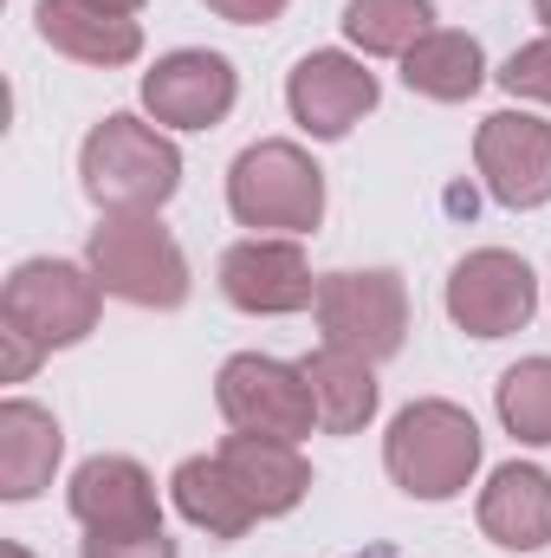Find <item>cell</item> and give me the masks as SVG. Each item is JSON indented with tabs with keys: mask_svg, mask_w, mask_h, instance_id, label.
Listing matches in <instances>:
<instances>
[{
	"mask_svg": "<svg viewBox=\"0 0 551 558\" xmlns=\"http://www.w3.org/2000/svg\"><path fill=\"white\" fill-rule=\"evenodd\" d=\"M221 292L234 312L247 318H292L305 305H318V279L311 260L292 234H247L221 254Z\"/></svg>",
	"mask_w": 551,
	"mask_h": 558,
	"instance_id": "cell-10",
	"label": "cell"
},
{
	"mask_svg": "<svg viewBox=\"0 0 551 558\" xmlns=\"http://www.w3.org/2000/svg\"><path fill=\"white\" fill-rule=\"evenodd\" d=\"M474 520H480V533L500 553H539V546H551V474L532 468V461L493 468L487 487H480Z\"/></svg>",
	"mask_w": 551,
	"mask_h": 558,
	"instance_id": "cell-14",
	"label": "cell"
},
{
	"mask_svg": "<svg viewBox=\"0 0 551 558\" xmlns=\"http://www.w3.org/2000/svg\"><path fill=\"white\" fill-rule=\"evenodd\" d=\"M241 98V78L221 52L208 46H182V52H162L149 72H143V111L162 124V131H215L228 124Z\"/></svg>",
	"mask_w": 551,
	"mask_h": 558,
	"instance_id": "cell-12",
	"label": "cell"
},
{
	"mask_svg": "<svg viewBox=\"0 0 551 558\" xmlns=\"http://www.w3.org/2000/svg\"><path fill=\"white\" fill-rule=\"evenodd\" d=\"M221 461H228V474H234V487L247 494V507L260 513V520H285L305 494H311V461L298 454V441H273V435H228L221 448H215Z\"/></svg>",
	"mask_w": 551,
	"mask_h": 558,
	"instance_id": "cell-15",
	"label": "cell"
},
{
	"mask_svg": "<svg viewBox=\"0 0 551 558\" xmlns=\"http://www.w3.org/2000/svg\"><path fill=\"white\" fill-rule=\"evenodd\" d=\"M377 98H383V85H377V72H370L357 52H305V59L292 65V78H285V111H292V124L318 143L351 137V131L377 111Z\"/></svg>",
	"mask_w": 551,
	"mask_h": 558,
	"instance_id": "cell-9",
	"label": "cell"
},
{
	"mask_svg": "<svg viewBox=\"0 0 551 558\" xmlns=\"http://www.w3.org/2000/svg\"><path fill=\"white\" fill-rule=\"evenodd\" d=\"M383 468L409 500H454L480 474V422L448 397H415L383 435Z\"/></svg>",
	"mask_w": 551,
	"mask_h": 558,
	"instance_id": "cell-2",
	"label": "cell"
},
{
	"mask_svg": "<svg viewBox=\"0 0 551 558\" xmlns=\"http://www.w3.org/2000/svg\"><path fill=\"white\" fill-rule=\"evenodd\" d=\"M441 299H448V318L467 338H513L539 312V279L506 247H474L467 260H454Z\"/></svg>",
	"mask_w": 551,
	"mask_h": 558,
	"instance_id": "cell-8",
	"label": "cell"
},
{
	"mask_svg": "<svg viewBox=\"0 0 551 558\" xmlns=\"http://www.w3.org/2000/svg\"><path fill=\"white\" fill-rule=\"evenodd\" d=\"M0 558H33V553H26L20 539H7V546H0Z\"/></svg>",
	"mask_w": 551,
	"mask_h": 558,
	"instance_id": "cell-28",
	"label": "cell"
},
{
	"mask_svg": "<svg viewBox=\"0 0 551 558\" xmlns=\"http://www.w3.org/2000/svg\"><path fill=\"white\" fill-rule=\"evenodd\" d=\"M78 558H182L169 533H124V539H105V533H85Z\"/></svg>",
	"mask_w": 551,
	"mask_h": 558,
	"instance_id": "cell-24",
	"label": "cell"
},
{
	"mask_svg": "<svg viewBox=\"0 0 551 558\" xmlns=\"http://www.w3.org/2000/svg\"><path fill=\"white\" fill-rule=\"evenodd\" d=\"M493 78H500L513 98H539V105H551V33L546 39H532V46H519Z\"/></svg>",
	"mask_w": 551,
	"mask_h": 558,
	"instance_id": "cell-23",
	"label": "cell"
},
{
	"mask_svg": "<svg viewBox=\"0 0 551 558\" xmlns=\"http://www.w3.org/2000/svg\"><path fill=\"white\" fill-rule=\"evenodd\" d=\"M65 507L85 533H105V539H124V533H162V500H156V481L149 468L131 454H91L72 468L65 481Z\"/></svg>",
	"mask_w": 551,
	"mask_h": 558,
	"instance_id": "cell-13",
	"label": "cell"
},
{
	"mask_svg": "<svg viewBox=\"0 0 551 558\" xmlns=\"http://www.w3.org/2000/svg\"><path fill=\"white\" fill-rule=\"evenodd\" d=\"M421 33H434V0H344V39L364 59H403Z\"/></svg>",
	"mask_w": 551,
	"mask_h": 558,
	"instance_id": "cell-21",
	"label": "cell"
},
{
	"mask_svg": "<svg viewBox=\"0 0 551 558\" xmlns=\"http://www.w3.org/2000/svg\"><path fill=\"white\" fill-rule=\"evenodd\" d=\"M208 13H221L228 26H273L285 13V0H201Z\"/></svg>",
	"mask_w": 551,
	"mask_h": 558,
	"instance_id": "cell-25",
	"label": "cell"
},
{
	"mask_svg": "<svg viewBox=\"0 0 551 558\" xmlns=\"http://www.w3.org/2000/svg\"><path fill=\"white\" fill-rule=\"evenodd\" d=\"M474 169L487 195L513 215L551 202V124L532 111H493L474 131Z\"/></svg>",
	"mask_w": 551,
	"mask_h": 558,
	"instance_id": "cell-11",
	"label": "cell"
},
{
	"mask_svg": "<svg viewBox=\"0 0 551 558\" xmlns=\"http://www.w3.org/2000/svg\"><path fill=\"white\" fill-rule=\"evenodd\" d=\"M59 454H65V435L59 416L26 403V397H7L0 403V500H39L59 474Z\"/></svg>",
	"mask_w": 551,
	"mask_h": 558,
	"instance_id": "cell-16",
	"label": "cell"
},
{
	"mask_svg": "<svg viewBox=\"0 0 551 558\" xmlns=\"http://www.w3.org/2000/svg\"><path fill=\"white\" fill-rule=\"evenodd\" d=\"M403 85L415 98H434V105H467L487 85V52H480L474 33L434 26V33H421L403 52Z\"/></svg>",
	"mask_w": 551,
	"mask_h": 558,
	"instance_id": "cell-19",
	"label": "cell"
},
{
	"mask_svg": "<svg viewBox=\"0 0 551 558\" xmlns=\"http://www.w3.org/2000/svg\"><path fill=\"white\" fill-rule=\"evenodd\" d=\"M228 208L254 234L305 241L325 221V169L311 162V149H298L292 137L247 143L234 156V169H228Z\"/></svg>",
	"mask_w": 551,
	"mask_h": 558,
	"instance_id": "cell-3",
	"label": "cell"
},
{
	"mask_svg": "<svg viewBox=\"0 0 551 558\" xmlns=\"http://www.w3.org/2000/svg\"><path fill=\"white\" fill-rule=\"evenodd\" d=\"M91 7H111V13H131V20H137L149 0H91Z\"/></svg>",
	"mask_w": 551,
	"mask_h": 558,
	"instance_id": "cell-27",
	"label": "cell"
},
{
	"mask_svg": "<svg viewBox=\"0 0 551 558\" xmlns=\"http://www.w3.org/2000/svg\"><path fill=\"white\" fill-rule=\"evenodd\" d=\"M169 494H175V513L195 526V533H208V539H241L260 513L247 507V494L234 487V474H228V461L221 454H188L175 474H169Z\"/></svg>",
	"mask_w": 551,
	"mask_h": 558,
	"instance_id": "cell-20",
	"label": "cell"
},
{
	"mask_svg": "<svg viewBox=\"0 0 551 558\" xmlns=\"http://www.w3.org/2000/svg\"><path fill=\"white\" fill-rule=\"evenodd\" d=\"M318 338L331 351H351L364 364H383L403 351L409 338V286L390 267H364V274H325L318 279Z\"/></svg>",
	"mask_w": 551,
	"mask_h": 558,
	"instance_id": "cell-6",
	"label": "cell"
},
{
	"mask_svg": "<svg viewBox=\"0 0 551 558\" xmlns=\"http://www.w3.org/2000/svg\"><path fill=\"white\" fill-rule=\"evenodd\" d=\"M493 410L506 422L513 441L551 448V357H519L500 384H493Z\"/></svg>",
	"mask_w": 551,
	"mask_h": 558,
	"instance_id": "cell-22",
	"label": "cell"
},
{
	"mask_svg": "<svg viewBox=\"0 0 551 558\" xmlns=\"http://www.w3.org/2000/svg\"><path fill=\"white\" fill-rule=\"evenodd\" d=\"M85 267L98 274V286L124 305L143 312H175L188 299V254L175 247V234L156 215H105L85 241Z\"/></svg>",
	"mask_w": 551,
	"mask_h": 558,
	"instance_id": "cell-4",
	"label": "cell"
},
{
	"mask_svg": "<svg viewBox=\"0 0 551 558\" xmlns=\"http://www.w3.org/2000/svg\"><path fill=\"white\" fill-rule=\"evenodd\" d=\"M0 344H7V364H0V377H7V384H26V377H33V364L46 357V351H39L33 338H20V331H0Z\"/></svg>",
	"mask_w": 551,
	"mask_h": 558,
	"instance_id": "cell-26",
	"label": "cell"
},
{
	"mask_svg": "<svg viewBox=\"0 0 551 558\" xmlns=\"http://www.w3.org/2000/svg\"><path fill=\"white\" fill-rule=\"evenodd\" d=\"M298 371H305V384H311V403H318V428H325V435H357V428L377 422V403H383L377 364L318 344L311 357H298Z\"/></svg>",
	"mask_w": 551,
	"mask_h": 558,
	"instance_id": "cell-18",
	"label": "cell"
},
{
	"mask_svg": "<svg viewBox=\"0 0 551 558\" xmlns=\"http://www.w3.org/2000/svg\"><path fill=\"white\" fill-rule=\"evenodd\" d=\"M105 286L85 260H20L0 286V325L39 351H72L98 331Z\"/></svg>",
	"mask_w": 551,
	"mask_h": 558,
	"instance_id": "cell-5",
	"label": "cell"
},
{
	"mask_svg": "<svg viewBox=\"0 0 551 558\" xmlns=\"http://www.w3.org/2000/svg\"><path fill=\"white\" fill-rule=\"evenodd\" d=\"M39 39L78 65H131L143 52V26L131 13H111V7H91V0H39Z\"/></svg>",
	"mask_w": 551,
	"mask_h": 558,
	"instance_id": "cell-17",
	"label": "cell"
},
{
	"mask_svg": "<svg viewBox=\"0 0 551 558\" xmlns=\"http://www.w3.org/2000/svg\"><path fill=\"white\" fill-rule=\"evenodd\" d=\"M532 13H539V20H546V33H551V0H532Z\"/></svg>",
	"mask_w": 551,
	"mask_h": 558,
	"instance_id": "cell-29",
	"label": "cell"
},
{
	"mask_svg": "<svg viewBox=\"0 0 551 558\" xmlns=\"http://www.w3.org/2000/svg\"><path fill=\"white\" fill-rule=\"evenodd\" d=\"M215 403L228 428L241 435H273V441H305L318 428V403H311V384L298 364L285 357H260V351H241L221 364L215 377Z\"/></svg>",
	"mask_w": 551,
	"mask_h": 558,
	"instance_id": "cell-7",
	"label": "cell"
},
{
	"mask_svg": "<svg viewBox=\"0 0 551 558\" xmlns=\"http://www.w3.org/2000/svg\"><path fill=\"white\" fill-rule=\"evenodd\" d=\"M78 182L105 215H156L182 189V149L162 124L111 111L78 143Z\"/></svg>",
	"mask_w": 551,
	"mask_h": 558,
	"instance_id": "cell-1",
	"label": "cell"
}]
</instances>
